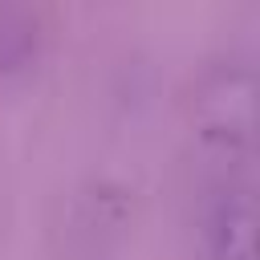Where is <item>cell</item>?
Instances as JSON below:
<instances>
[{"mask_svg":"<svg viewBox=\"0 0 260 260\" xmlns=\"http://www.w3.org/2000/svg\"><path fill=\"white\" fill-rule=\"evenodd\" d=\"M256 211L252 199L244 191L228 195L215 211V228H211V248L215 260H252V244H256Z\"/></svg>","mask_w":260,"mask_h":260,"instance_id":"obj_1","label":"cell"}]
</instances>
